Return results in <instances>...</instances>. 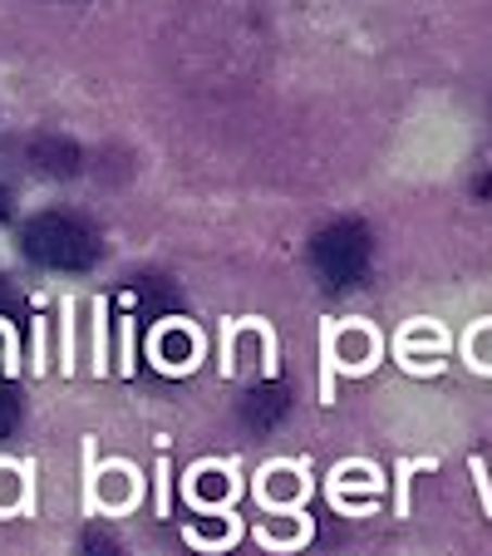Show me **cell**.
Wrapping results in <instances>:
<instances>
[{
	"instance_id": "1",
	"label": "cell",
	"mask_w": 492,
	"mask_h": 556,
	"mask_svg": "<svg viewBox=\"0 0 492 556\" xmlns=\"http://www.w3.org/2000/svg\"><path fill=\"white\" fill-rule=\"evenodd\" d=\"M25 252L40 266H60V271H79L94 262V237L89 227H79L74 217H35L25 227Z\"/></svg>"
},
{
	"instance_id": "2",
	"label": "cell",
	"mask_w": 492,
	"mask_h": 556,
	"mask_svg": "<svg viewBox=\"0 0 492 556\" xmlns=\"http://www.w3.org/2000/svg\"><path fill=\"white\" fill-rule=\"evenodd\" d=\"M365 262H369L365 227H355V222H336V227L320 231V242H315V266H320L336 286L355 281V276L365 271Z\"/></svg>"
},
{
	"instance_id": "3",
	"label": "cell",
	"mask_w": 492,
	"mask_h": 556,
	"mask_svg": "<svg viewBox=\"0 0 492 556\" xmlns=\"http://www.w3.org/2000/svg\"><path fill=\"white\" fill-rule=\"evenodd\" d=\"M15 414H21V409H15V394H11L5 384H0V439H5V433L15 429Z\"/></svg>"
},
{
	"instance_id": "4",
	"label": "cell",
	"mask_w": 492,
	"mask_h": 556,
	"mask_svg": "<svg viewBox=\"0 0 492 556\" xmlns=\"http://www.w3.org/2000/svg\"><path fill=\"white\" fill-rule=\"evenodd\" d=\"M85 556H118V546L109 542V536H89V542H85Z\"/></svg>"
},
{
	"instance_id": "5",
	"label": "cell",
	"mask_w": 492,
	"mask_h": 556,
	"mask_svg": "<svg viewBox=\"0 0 492 556\" xmlns=\"http://www.w3.org/2000/svg\"><path fill=\"white\" fill-rule=\"evenodd\" d=\"M157 517H168V468L157 463Z\"/></svg>"
},
{
	"instance_id": "6",
	"label": "cell",
	"mask_w": 492,
	"mask_h": 556,
	"mask_svg": "<svg viewBox=\"0 0 492 556\" xmlns=\"http://www.w3.org/2000/svg\"><path fill=\"white\" fill-rule=\"evenodd\" d=\"M5 202H11V198H5V192H0V217H5Z\"/></svg>"
}]
</instances>
